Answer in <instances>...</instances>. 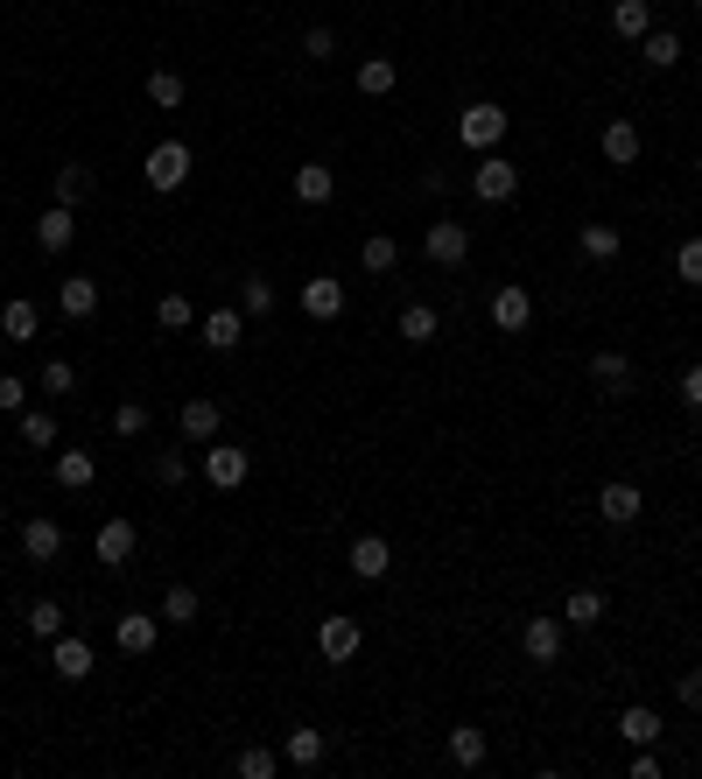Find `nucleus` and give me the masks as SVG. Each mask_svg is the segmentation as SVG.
<instances>
[{
    "mask_svg": "<svg viewBox=\"0 0 702 779\" xmlns=\"http://www.w3.org/2000/svg\"><path fill=\"white\" fill-rule=\"evenodd\" d=\"M506 127H514V112L492 106V99H478V106L457 112V134H464V148H478V155H492V148L506 141Z\"/></svg>",
    "mask_w": 702,
    "mask_h": 779,
    "instance_id": "nucleus-1",
    "label": "nucleus"
},
{
    "mask_svg": "<svg viewBox=\"0 0 702 779\" xmlns=\"http://www.w3.org/2000/svg\"><path fill=\"white\" fill-rule=\"evenodd\" d=\"M190 169H197V162H190V148H183V141H162V148H148V190H162V197L190 183Z\"/></svg>",
    "mask_w": 702,
    "mask_h": 779,
    "instance_id": "nucleus-2",
    "label": "nucleus"
},
{
    "mask_svg": "<svg viewBox=\"0 0 702 779\" xmlns=\"http://www.w3.org/2000/svg\"><path fill=\"white\" fill-rule=\"evenodd\" d=\"M422 253L435 260V268H464V260H471V225L435 218V225H429V239H422Z\"/></svg>",
    "mask_w": 702,
    "mask_h": 779,
    "instance_id": "nucleus-3",
    "label": "nucleus"
},
{
    "mask_svg": "<svg viewBox=\"0 0 702 779\" xmlns=\"http://www.w3.org/2000/svg\"><path fill=\"white\" fill-rule=\"evenodd\" d=\"M471 190H478L485 204H506V197H520V162H506V155H485L478 169H471Z\"/></svg>",
    "mask_w": 702,
    "mask_h": 779,
    "instance_id": "nucleus-4",
    "label": "nucleus"
},
{
    "mask_svg": "<svg viewBox=\"0 0 702 779\" xmlns=\"http://www.w3.org/2000/svg\"><path fill=\"white\" fill-rule=\"evenodd\" d=\"M246 470H253V457H246L239 443H212V450H204V478H212V491H239Z\"/></svg>",
    "mask_w": 702,
    "mask_h": 779,
    "instance_id": "nucleus-5",
    "label": "nucleus"
},
{
    "mask_svg": "<svg viewBox=\"0 0 702 779\" xmlns=\"http://www.w3.org/2000/svg\"><path fill=\"white\" fill-rule=\"evenodd\" d=\"M639 512H647V491H639V485H625V478H612V485L597 491V520H604V527H633Z\"/></svg>",
    "mask_w": 702,
    "mask_h": 779,
    "instance_id": "nucleus-6",
    "label": "nucleus"
},
{
    "mask_svg": "<svg viewBox=\"0 0 702 779\" xmlns=\"http://www.w3.org/2000/svg\"><path fill=\"white\" fill-rule=\"evenodd\" d=\"M316 646H324L331 668H345V660H358V646H366V625L358 618H324L316 625Z\"/></svg>",
    "mask_w": 702,
    "mask_h": 779,
    "instance_id": "nucleus-7",
    "label": "nucleus"
},
{
    "mask_svg": "<svg viewBox=\"0 0 702 779\" xmlns=\"http://www.w3.org/2000/svg\"><path fill=\"white\" fill-rule=\"evenodd\" d=\"M492 323H499V331H506V337H520V331H527V323H534V295H527V289H520V281H506V289H499V295H492Z\"/></svg>",
    "mask_w": 702,
    "mask_h": 779,
    "instance_id": "nucleus-8",
    "label": "nucleus"
},
{
    "mask_svg": "<svg viewBox=\"0 0 702 779\" xmlns=\"http://www.w3.org/2000/svg\"><path fill=\"white\" fill-rule=\"evenodd\" d=\"M520 653L534 660V668L562 660V618H527V625H520Z\"/></svg>",
    "mask_w": 702,
    "mask_h": 779,
    "instance_id": "nucleus-9",
    "label": "nucleus"
},
{
    "mask_svg": "<svg viewBox=\"0 0 702 779\" xmlns=\"http://www.w3.org/2000/svg\"><path fill=\"white\" fill-rule=\"evenodd\" d=\"M324 751H331V737L310 731V724H295L289 737H281V758H289L295 772H316V766H324Z\"/></svg>",
    "mask_w": 702,
    "mask_h": 779,
    "instance_id": "nucleus-10",
    "label": "nucleus"
},
{
    "mask_svg": "<svg viewBox=\"0 0 702 779\" xmlns=\"http://www.w3.org/2000/svg\"><path fill=\"white\" fill-rule=\"evenodd\" d=\"M112 639H120V653H155V639H162V612L155 618H148V612H127L120 625H112Z\"/></svg>",
    "mask_w": 702,
    "mask_h": 779,
    "instance_id": "nucleus-11",
    "label": "nucleus"
},
{
    "mask_svg": "<svg viewBox=\"0 0 702 779\" xmlns=\"http://www.w3.org/2000/svg\"><path fill=\"white\" fill-rule=\"evenodd\" d=\"M56 310H64V323H85V316H99V281H85V274L56 281Z\"/></svg>",
    "mask_w": 702,
    "mask_h": 779,
    "instance_id": "nucleus-12",
    "label": "nucleus"
},
{
    "mask_svg": "<svg viewBox=\"0 0 702 779\" xmlns=\"http://www.w3.org/2000/svg\"><path fill=\"white\" fill-rule=\"evenodd\" d=\"M302 310H310L316 323H331L337 310H345V281H337V274H310V281H302Z\"/></svg>",
    "mask_w": 702,
    "mask_h": 779,
    "instance_id": "nucleus-13",
    "label": "nucleus"
},
{
    "mask_svg": "<svg viewBox=\"0 0 702 779\" xmlns=\"http://www.w3.org/2000/svg\"><path fill=\"white\" fill-rule=\"evenodd\" d=\"M50 660H56V674H64V681H85V674H91V639L56 632V639H50Z\"/></svg>",
    "mask_w": 702,
    "mask_h": 779,
    "instance_id": "nucleus-14",
    "label": "nucleus"
},
{
    "mask_svg": "<svg viewBox=\"0 0 702 779\" xmlns=\"http://www.w3.org/2000/svg\"><path fill=\"white\" fill-rule=\"evenodd\" d=\"M387 569H393V548L379 541V534H358V541H352V576H358V583H379Z\"/></svg>",
    "mask_w": 702,
    "mask_h": 779,
    "instance_id": "nucleus-15",
    "label": "nucleus"
},
{
    "mask_svg": "<svg viewBox=\"0 0 702 779\" xmlns=\"http://www.w3.org/2000/svg\"><path fill=\"white\" fill-rule=\"evenodd\" d=\"M71 239H78V218H71V204H50V212L35 218V246H43V253H64Z\"/></svg>",
    "mask_w": 702,
    "mask_h": 779,
    "instance_id": "nucleus-16",
    "label": "nucleus"
},
{
    "mask_svg": "<svg viewBox=\"0 0 702 779\" xmlns=\"http://www.w3.org/2000/svg\"><path fill=\"white\" fill-rule=\"evenodd\" d=\"M134 541H141V534H134V520H106L91 548H99V562H106V569H127V555H134Z\"/></svg>",
    "mask_w": 702,
    "mask_h": 779,
    "instance_id": "nucleus-17",
    "label": "nucleus"
},
{
    "mask_svg": "<svg viewBox=\"0 0 702 779\" xmlns=\"http://www.w3.org/2000/svg\"><path fill=\"white\" fill-rule=\"evenodd\" d=\"M176 435L183 443H212L218 435V401H183L176 408Z\"/></svg>",
    "mask_w": 702,
    "mask_h": 779,
    "instance_id": "nucleus-18",
    "label": "nucleus"
},
{
    "mask_svg": "<svg viewBox=\"0 0 702 779\" xmlns=\"http://www.w3.org/2000/svg\"><path fill=\"white\" fill-rule=\"evenodd\" d=\"M35 331H43V310H35L29 295H14L8 310H0V337H8V345H29Z\"/></svg>",
    "mask_w": 702,
    "mask_h": 779,
    "instance_id": "nucleus-19",
    "label": "nucleus"
},
{
    "mask_svg": "<svg viewBox=\"0 0 702 779\" xmlns=\"http://www.w3.org/2000/svg\"><path fill=\"white\" fill-rule=\"evenodd\" d=\"M591 379L618 401V393H633V358H625V351H597L591 358Z\"/></svg>",
    "mask_w": 702,
    "mask_h": 779,
    "instance_id": "nucleus-20",
    "label": "nucleus"
},
{
    "mask_svg": "<svg viewBox=\"0 0 702 779\" xmlns=\"http://www.w3.org/2000/svg\"><path fill=\"white\" fill-rule=\"evenodd\" d=\"M639 64H647V71H674L681 64V35L674 29H647V35H639Z\"/></svg>",
    "mask_w": 702,
    "mask_h": 779,
    "instance_id": "nucleus-21",
    "label": "nucleus"
},
{
    "mask_svg": "<svg viewBox=\"0 0 702 779\" xmlns=\"http://www.w3.org/2000/svg\"><path fill=\"white\" fill-rule=\"evenodd\" d=\"M22 555L29 562H56V555H64V527H56V520H29L22 527Z\"/></svg>",
    "mask_w": 702,
    "mask_h": 779,
    "instance_id": "nucleus-22",
    "label": "nucleus"
},
{
    "mask_svg": "<svg viewBox=\"0 0 702 779\" xmlns=\"http://www.w3.org/2000/svg\"><path fill=\"white\" fill-rule=\"evenodd\" d=\"M604 162H612V169H633V162H639V127H633V120H612V127H604Z\"/></svg>",
    "mask_w": 702,
    "mask_h": 779,
    "instance_id": "nucleus-23",
    "label": "nucleus"
},
{
    "mask_svg": "<svg viewBox=\"0 0 702 779\" xmlns=\"http://www.w3.org/2000/svg\"><path fill=\"white\" fill-rule=\"evenodd\" d=\"M197 331H204V345H212V351H239L246 323H239V310H212V316L197 323Z\"/></svg>",
    "mask_w": 702,
    "mask_h": 779,
    "instance_id": "nucleus-24",
    "label": "nucleus"
},
{
    "mask_svg": "<svg viewBox=\"0 0 702 779\" xmlns=\"http://www.w3.org/2000/svg\"><path fill=\"white\" fill-rule=\"evenodd\" d=\"M50 470H56V485H64V491H91V478H99L91 450H64V457H56Z\"/></svg>",
    "mask_w": 702,
    "mask_h": 779,
    "instance_id": "nucleus-25",
    "label": "nucleus"
},
{
    "mask_svg": "<svg viewBox=\"0 0 702 779\" xmlns=\"http://www.w3.org/2000/svg\"><path fill=\"white\" fill-rule=\"evenodd\" d=\"M485 751H492V745H485V731H478V724H457V731H450V766L478 772V766H485Z\"/></svg>",
    "mask_w": 702,
    "mask_h": 779,
    "instance_id": "nucleus-26",
    "label": "nucleus"
},
{
    "mask_svg": "<svg viewBox=\"0 0 702 779\" xmlns=\"http://www.w3.org/2000/svg\"><path fill=\"white\" fill-rule=\"evenodd\" d=\"M331 190H337L331 162H302V169H295V197H302V204H331Z\"/></svg>",
    "mask_w": 702,
    "mask_h": 779,
    "instance_id": "nucleus-27",
    "label": "nucleus"
},
{
    "mask_svg": "<svg viewBox=\"0 0 702 779\" xmlns=\"http://www.w3.org/2000/svg\"><path fill=\"white\" fill-rule=\"evenodd\" d=\"M393 85H401V71H393V56H366V64H358V91H366V99H387Z\"/></svg>",
    "mask_w": 702,
    "mask_h": 779,
    "instance_id": "nucleus-28",
    "label": "nucleus"
},
{
    "mask_svg": "<svg viewBox=\"0 0 702 779\" xmlns=\"http://www.w3.org/2000/svg\"><path fill=\"white\" fill-rule=\"evenodd\" d=\"M612 29L625 35V43H639V35L654 29V0H618V8H612Z\"/></svg>",
    "mask_w": 702,
    "mask_h": 779,
    "instance_id": "nucleus-29",
    "label": "nucleus"
},
{
    "mask_svg": "<svg viewBox=\"0 0 702 779\" xmlns=\"http://www.w3.org/2000/svg\"><path fill=\"white\" fill-rule=\"evenodd\" d=\"M197 612H204V604H197L190 583H169V591H162V625H197Z\"/></svg>",
    "mask_w": 702,
    "mask_h": 779,
    "instance_id": "nucleus-30",
    "label": "nucleus"
},
{
    "mask_svg": "<svg viewBox=\"0 0 702 779\" xmlns=\"http://www.w3.org/2000/svg\"><path fill=\"white\" fill-rule=\"evenodd\" d=\"M604 618V591H591V583H583V591H569V604H562V625H597Z\"/></svg>",
    "mask_w": 702,
    "mask_h": 779,
    "instance_id": "nucleus-31",
    "label": "nucleus"
},
{
    "mask_svg": "<svg viewBox=\"0 0 702 779\" xmlns=\"http://www.w3.org/2000/svg\"><path fill=\"white\" fill-rule=\"evenodd\" d=\"M358 268H366V274H393V268H401V246H393L387 232H372L366 246H358Z\"/></svg>",
    "mask_w": 702,
    "mask_h": 779,
    "instance_id": "nucleus-32",
    "label": "nucleus"
},
{
    "mask_svg": "<svg viewBox=\"0 0 702 779\" xmlns=\"http://www.w3.org/2000/svg\"><path fill=\"white\" fill-rule=\"evenodd\" d=\"M618 737H625V745H654V737H660V716L647 710V702H633V710L618 716Z\"/></svg>",
    "mask_w": 702,
    "mask_h": 779,
    "instance_id": "nucleus-33",
    "label": "nucleus"
},
{
    "mask_svg": "<svg viewBox=\"0 0 702 779\" xmlns=\"http://www.w3.org/2000/svg\"><path fill=\"white\" fill-rule=\"evenodd\" d=\"M50 190H56V204H78V197H91V169L85 162H64L50 176Z\"/></svg>",
    "mask_w": 702,
    "mask_h": 779,
    "instance_id": "nucleus-34",
    "label": "nucleus"
},
{
    "mask_svg": "<svg viewBox=\"0 0 702 779\" xmlns=\"http://www.w3.org/2000/svg\"><path fill=\"white\" fill-rule=\"evenodd\" d=\"M576 246H583V253H591V260H618V225H576Z\"/></svg>",
    "mask_w": 702,
    "mask_h": 779,
    "instance_id": "nucleus-35",
    "label": "nucleus"
},
{
    "mask_svg": "<svg viewBox=\"0 0 702 779\" xmlns=\"http://www.w3.org/2000/svg\"><path fill=\"white\" fill-rule=\"evenodd\" d=\"M435 331H443V316H435L429 302H408V310H401V337H408V345H429Z\"/></svg>",
    "mask_w": 702,
    "mask_h": 779,
    "instance_id": "nucleus-36",
    "label": "nucleus"
},
{
    "mask_svg": "<svg viewBox=\"0 0 702 779\" xmlns=\"http://www.w3.org/2000/svg\"><path fill=\"white\" fill-rule=\"evenodd\" d=\"M148 422H155V414H148V401H120V408H112V435H120V443L148 435Z\"/></svg>",
    "mask_w": 702,
    "mask_h": 779,
    "instance_id": "nucleus-37",
    "label": "nucleus"
},
{
    "mask_svg": "<svg viewBox=\"0 0 702 779\" xmlns=\"http://www.w3.org/2000/svg\"><path fill=\"white\" fill-rule=\"evenodd\" d=\"M155 323H162V331H190V323H197V302H190V295H162Z\"/></svg>",
    "mask_w": 702,
    "mask_h": 779,
    "instance_id": "nucleus-38",
    "label": "nucleus"
},
{
    "mask_svg": "<svg viewBox=\"0 0 702 779\" xmlns=\"http://www.w3.org/2000/svg\"><path fill=\"white\" fill-rule=\"evenodd\" d=\"M148 99H155L162 112H176L183 106V71H155V78H148Z\"/></svg>",
    "mask_w": 702,
    "mask_h": 779,
    "instance_id": "nucleus-39",
    "label": "nucleus"
},
{
    "mask_svg": "<svg viewBox=\"0 0 702 779\" xmlns=\"http://www.w3.org/2000/svg\"><path fill=\"white\" fill-rule=\"evenodd\" d=\"M274 772H281V758L268 745H246L239 751V779H274Z\"/></svg>",
    "mask_w": 702,
    "mask_h": 779,
    "instance_id": "nucleus-40",
    "label": "nucleus"
},
{
    "mask_svg": "<svg viewBox=\"0 0 702 779\" xmlns=\"http://www.w3.org/2000/svg\"><path fill=\"white\" fill-rule=\"evenodd\" d=\"M29 632H35V639H56V632H64V604H56V597H43V604L29 612Z\"/></svg>",
    "mask_w": 702,
    "mask_h": 779,
    "instance_id": "nucleus-41",
    "label": "nucleus"
},
{
    "mask_svg": "<svg viewBox=\"0 0 702 779\" xmlns=\"http://www.w3.org/2000/svg\"><path fill=\"white\" fill-rule=\"evenodd\" d=\"M674 274L689 281V289H702V239H681L674 246Z\"/></svg>",
    "mask_w": 702,
    "mask_h": 779,
    "instance_id": "nucleus-42",
    "label": "nucleus"
},
{
    "mask_svg": "<svg viewBox=\"0 0 702 779\" xmlns=\"http://www.w3.org/2000/svg\"><path fill=\"white\" fill-rule=\"evenodd\" d=\"M239 302H246V316H268V310H274V289H268L260 274H246V281H239Z\"/></svg>",
    "mask_w": 702,
    "mask_h": 779,
    "instance_id": "nucleus-43",
    "label": "nucleus"
},
{
    "mask_svg": "<svg viewBox=\"0 0 702 779\" xmlns=\"http://www.w3.org/2000/svg\"><path fill=\"white\" fill-rule=\"evenodd\" d=\"M29 408V379L22 372H0V414H22Z\"/></svg>",
    "mask_w": 702,
    "mask_h": 779,
    "instance_id": "nucleus-44",
    "label": "nucleus"
},
{
    "mask_svg": "<svg viewBox=\"0 0 702 779\" xmlns=\"http://www.w3.org/2000/svg\"><path fill=\"white\" fill-rule=\"evenodd\" d=\"M22 443H29V450H50V443H56V422L29 408V414H22Z\"/></svg>",
    "mask_w": 702,
    "mask_h": 779,
    "instance_id": "nucleus-45",
    "label": "nucleus"
},
{
    "mask_svg": "<svg viewBox=\"0 0 702 779\" xmlns=\"http://www.w3.org/2000/svg\"><path fill=\"white\" fill-rule=\"evenodd\" d=\"M302 56H310V64H324V56H337V29H324V22H316L310 35H302Z\"/></svg>",
    "mask_w": 702,
    "mask_h": 779,
    "instance_id": "nucleus-46",
    "label": "nucleus"
},
{
    "mask_svg": "<svg viewBox=\"0 0 702 779\" xmlns=\"http://www.w3.org/2000/svg\"><path fill=\"white\" fill-rule=\"evenodd\" d=\"M78 387V372H71V358H50L43 366V393H71Z\"/></svg>",
    "mask_w": 702,
    "mask_h": 779,
    "instance_id": "nucleus-47",
    "label": "nucleus"
},
{
    "mask_svg": "<svg viewBox=\"0 0 702 779\" xmlns=\"http://www.w3.org/2000/svg\"><path fill=\"white\" fill-rule=\"evenodd\" d=\"M183 478H190L183 450H162V457H155V485H183Z\"/></svg>",
    "mask_w": 702,
    "mask_h": 779,
    "instance_id": "nucleus-48",
    "label": "nucleus"
},
{
    "mask_svg": "<svg viewBox=\"0 0 702 779\" xmlns=\"http://www.w3.org/2000/svg\"><path fill=\"white\" fill-rule=\"evenodd\" d=\"M674 695L689 702V710H702V668H689V674H681V681H674Z\"/></svg>",
    "mask_w": 702,
    "mask_h": 779,
    "instance_id": "nucleus-49",
    "label": "nucleus"
},
{
    "mask_svg": "<svg viewBox=\"0 0 702 779\" xmlns=\"http://www.w3.org/2000/svg\"><path fill=\"white\" fill-rule=\"evenodd\" d=\"M681 401H689V408L702 414V366H689V372H681Z\"/></svg>",
    "mask_w": 702,
    "mask_h": 779,
    "instance_id": "nucleus-50",
    "label": "nucleus"
},
{
    "mask_svg": "<svg viewBox=\"0 0 702 779\" xmlns=\"http://www.w3.org/2000/svg\"><path fill=\"white\" fill-rule=\"evenodd\" d=\"M633 779H660V758L647 745H633Z\"/></svg>",
    "mask_w": 702,
    "mask_h": 779,
    "instance_id": "nucleus-51",
    "label": "nucleus"
},
{
    "mask_svg": "<svg viewBox=\"0 0 702 779\" xmlns=\"http://www.w3.org/2000/svg\"><path fill=\"white\" fill-rule=\"evenodd\" d=\"M695 183H702V155H695Z\"/></svg>",
    "mask_w": 702,
    "mask_h": 779,
    "instance_id": "nucleus-52",
    "label": "nucleus"
},
{
    "mask_svg": "<svg viewBox=\"0 0 702 779\" xmlns=\"http://www.w3.org/2000/svg\"><path fill=\"white\" fill-rule=\"evenodd\" d=\"M695 8H702V0H695Z\"/></svg>",
    "mask_w": 702,
    "mask_h": 779,
    "instance_id": "nucleus-53",
    "label": "nucleus"
}]
</instances>
